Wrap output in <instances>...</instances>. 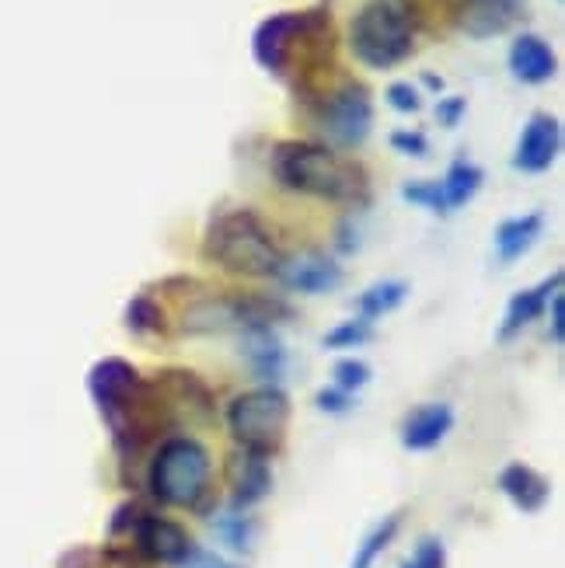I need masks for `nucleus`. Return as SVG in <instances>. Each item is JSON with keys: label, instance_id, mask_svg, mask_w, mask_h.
I'll return each instance as SVG.
<instances>
[{"label": "nucleus", "instance_id": "1", "mask_svg": "<svg viewBox=\"0 0 565 568\" xmlns=\"http://www.w3.org/2000/svg\"><path fill=\"white\" fill-rule=\"evenodd\" d=\"M269 171L273 179L301 195H314V200H329V203H366L371 195V182H366V171L335 154L325 143H311V140H283L273 146L269 154Z\"/></svg>", "mask_w": 565, "mask_h": 568}, {"label": "nucleus", "instance_id": "2", "mask_svg": "<svg viewBox=\"0 0 565 568\" xmlns=\"http://www.w3.org/2000/svg\"><path fill=\"white\" fill-rule=\"evenodd\" d=\"M206 258L238 276H280L283 252L252 210H224L206 227Z\"/></svg>", "mask_w": 565, "mask_h": 568}, {"label": "nucleus", "instance_id": "3", "mask_svg": "<svg viewBox=\"0 0 565 568\" xmlns=\"http://www.w3.org/2000/svg\"><path fill=\"white\" fill-rule=\"evenodd\" d=\"M412 14L405 0H366L350 21L353 57L371 70H391L412 53Z\"/></svg>", "mask_w": 565, "mask_h": 568}, {"label": "nucleus", "instance_id": "4", "mask_svg": "<svg viewBox=\"0 0 565 568\" xmlns=\"http://www.w3.org/2000/svg\"><path fill=\"white\" fill-rule=\"evenodd\" d=\"M210 475H213V460H210V450L203 447V443L192 439V436H171L154 454L151 491H154V499L164 506L192 509V506H200V499L206 496Z\"/></svg>", "mask_w": 565, "mask_h": 568}, {"label": "nucleus", "instance_id": "5", "mask_svg": "<svg viewBox=\"0 0 565 568\" xmlns=\"http://www.w3.org/2000/svg\"><path fill=\"white\" fill-rule=\"evenodd\" d=\"M286 426H290V398L273 384L244 390L228 405V429L241 443V450L269 457L283 443Z\"/></svg>", "mask_w": 565, "mask_h": 568}, {"label": "nucleus", "instance_id": "6", "mask_svg": "<svg viewBox=\"0 0 565 568\" xmlns=\"http://www.w3.org/2000/svg\"><path fill=\"white\" fill-rule=\"evenodd\" d=\"M88 390L102 412L109 418V426L119 433L122 423H130V412L137 408V394L143 390L140 374L122 359H102L91 374H88Z\"/></svg>", "mask_w": 565, "mask_h": 568}, {"label": "nucleus", "instance_id": "7", "mask_svg": "<svg viewBox=\"0 0 565 568\" xmlns=\"http://www.w3.org/2000/svg\"><path fill=\"white\" fill-rule=\"evenodd\" d=\"M374 105L363 84H342L322 102V126L342 146H360L371 133Z\"/></svg>", "mask_w": 565, "mask_h": 568}, {"label": "nucleus", "instance_id": "8", "mask_svg": "<svg viewBox=\"0 0 565 568\" xmlns=\"http://www.w3.org/2000/svg\"><path fill=\"white\" fill-rule=\"evenodd\" d=\"M304 24H307V14H293V11L265 18L252 36L255 63L269 73H276V78H283L290 63V49L301 42Z\"/></svg>", "mask_w": 565, "mask_h": 568}, {"label": "nucleus", "instance_id": "9", "mask_svg": "<svg viewBox=\"0 0 565 568\" xmlns=\"http://www.w3.org/2000/svg\"><path fill=\"white\" fill-rule=\"evenodd\" d=\"M137 534V551L147 561H161V565H185L195 551V540L185 534L182 524L164 520V516H140L133 524Z\"/></svg>", "mask_w": 565, "mask_h": 568}, {"label": "nucleus", "instance_id": "10", "mask_svg": "<svg viewBox=\"0 0 565 568\" xmlns=\"http://www.w3.org/2000/svg\"><path fill=\"white\" fill-rule=\"evenodd\" d=\"M562 151V122L555 115H545L537 112L527 119V126L521 133V143H517V154H513V164L527 175H542L555 164Z\"/></svg>", "mask_w": 565, "mask_h": 568}, {"label": "nucleus", "instance_id": "11", "mask_svg": "<svg viewBox=\"0 0 565 568\" xmlns=\"http://www.w3.org/2000/svg\"><path fill=\"white\" fill-rule=\"evenodd\" d=\"M451 429H454V408L451 405H444V402L420 405L402 426V447L415 450V454L433 450V447H440V443L447 439Z\"/></svg>", "mask_w": 565, "mask_h": 568}, {"label": "nucleus", "instance_id": "12", "mask_svg": "<svg viewBox=\"0 0 565 568\" xmlns=\"http://www.w3.org/2000/svg\"><path fill=\"white\" fill-rule=\"evenodd\" d=\"M558 60H555V49L534 32H524L517 42L509 45V73L524 84H545L555 78Z\"/></svg>", "mask_w": 565, "mask_h": 568}, {"label": "nucleus", "instance_id": "13", "mask_svg": "<svg viewBox=\"0 0 565 568\" xmlns=\"http://www.w3.org/2000/svg\"><path fill=\"white\" fill-rule=\"evenodd\" d=\"M280 280L293 293H329L342 283V268L325 255H301V258H283Z\"/></svg>", "mask_w": 565, "mask_h": 568}, {"label": "nucleus", "instance_id": "14", "mask_svg": "<svg viewBox=\"0 0 565 568\" xmlns=\"http://www.w3.org/2000/svg\"><path fill=\"white\" fill-rule=\"evenodd\" d=\"M500 491L503 496L517 506V509H524V513H537L545 503H548V496H552V485L545 481V475L542 471H534L531 464H506L503 471H500Z\"/></svg>", "mask_w": 565, "mask_h": 568}, {"label": "nucleus", "instance_id": "15", "mask_svg": "<svg viewBox=\"0 0 565 568\" xmlns=\"http://www.w3.org/2000/svg\"><path fill=\"white\" fill-rule=\"evenodd\" d=\"M562 293V273H555L552 280L537 283L534 290H521L517 296H509L506 314H503V328L500 338H513L521 328H527L534 317H542V311L552 304V296Z\"/></svg>", "mask_w": 565, "mask_h": 568}, {"label": "nucleus", "instance_id": "16", "mask_svg": "<svg viewBox=\"0 0 565 568\" xmlns=\"http://www.w3.org/2000/svg\"><path fill=\"white\" fill-rule=\"evenodd\" d=\"M513 18H517V0H464L461 29L475 39H485L506 32Z\"/></svg>", "mask_w": 565, "mask_h": 568}, {"label": "nucleus", "instance_id": "17", "mask_svg": "<svg viewBox=\"0 0 565 568\" xmlns=\"http://www.w3.org/2000/svg\"><path fill=\"white\" fill-rule=\"evenodd\" d=\"M273 488V471H269V460L265 454H252L244 450L238 467H234V509H249L255 503L265 499V491Z\"/></svg>", "mask_w": 565, "mask_h": 568}, {"label": "nucleus", "instance_id": "18", "mask_svg": "<svg viewBox=\"0 0 565 568\" xmlns=\"http://www.w3.org/2000/svg\"><path fill=\"white\" fill-rule=\"evenodd\" d=\"M545 231V216L542 213H524V216H513L503 220L496 227V255L500 262H517L521 255H527L534 248V241L542 237Z\"/></svg>", "mask_w": 565, "mask_h": 568}, {"label": "nucleus", "instance_id": "19", "mask_svg": "<svg viewBox=\"0 0 565 568\" xmlns=\"http://www.w3.org/2000/svg\"><path fill=\"white\" fill-rule=\"evenodd\" d=\"M244 356H249L252 369H255V377L269 381L276 387V381L283 377V345L276 338L273 328H249V335H244Z\"/></svg>", "mask_w": 565, "mask_h": 568}, {"label": "nucleus", "instance_id": "20", "mask_svg": "<svg viewBox=\"0 0 565 568\" xmlns=\"http://www.w3.org/2000/svg\"><path fill=\"white\" fill-rule=\"evenodd\" d=\"M482 179H485V175H482V168H475L472 161H454V164L447 168L444 182H440V189H444V203H447V213L468 203L472 195L482 189Z\"/></svg>", "mask_w": 565, "mask_h": 568}, {"label": "nucleus", "instance_id": "21", "mask_svg": "<svg viewBox=\"0 0 565 568\" xmlns=\"http://www.w3.org/2000/svg\"><path fill=\"white\" fill-rule=\"evenodd\" d=\"M398 527H402V513H391V516H384V520L363 537V545L356 548V555H353V565L350 568H374L377 565V558L391 548V540L398 537Z\"/></svg>", "mask_w": 565, "mask_h": 568}, {"label": "nucleus", "instance_id": "22", "mask_svg": "<svg viewBox=\"0 0 565 568\" xmlns=\"http://www.w3.org/2000/svg\"><path fill=\"white\" fill-rule=\"evenodd\" d=\"M405 293H408V286L402 280H387V283L371 286V290L360 296V314H363V321L384 317L387 311H395L405 301Z\"/></svg>", "mask_w": 565, "mask_h": 568}, {"label": "nucleus", "instance_id": "23", "mask_svg": "<svg viewBox=\"0 0 565 568\" xmlns=\"http://www.w3.org/2000/svg\"><path fill=\"white\" fill-rule=\"evenodd\" d=\"M216 534L231 551L249 555L255 545V520H249L244 509H231L228 516H216Z\"/></svg>", "mask_w": 565, "mask_h": 568}, {"label": "nucleus", "instance_id": "24", "mask_svg": "<svg viewBox=\"0 0 565 568\" xmlns=\"http://www.w3.org/2000/svg\"><path fill=\"white\" fill-rule=\"evenodd\" d=\"M374 332H371V321H346V325H335L329 335H325V345L329 349H353V345H363V342H371Z\"/></svg>", "mask_w": 565, "mask_h": 568}, {"label": "nucleus", "instance_id": "25", "mask_svg": "<svg viewBox=\"0 0 565 568\" xmlns=\"http://www.w3.org/2000/svg\"><path fill=\"white\" fill-rule=\"evenodd\" d=\"M332 381H335L339 390L353 394V390H360V387L371 384V366H366L363 359H353V356H350V359H339L335 369H332Z\"/></svg>", "mask_w": 565, "mask_h": 568}, {"label": "nucleus", "instance_id": "26", "mask_svg": "<svg viewBox=\"0 0 565 568\" xmlns=\"http://www.w3.org/2000/svg\"><path fill=\"white\" fill-rule=\"evenodd\" d=\"M127 321H130V328H137V332H158V328H164L161 325V307L151 301V296H143V293L130 301Z\"/></svg>", "mask_w": 565, "mask_h": 568}, {"label": "nucleus", "instance_id": "27", "mask_svg": "<svg viewBox=\"0 0 565 568\" xmlns=\"http://www.w3.org/2000/svg\"><path fill=\"white\" fill-rule=\"evenodd\" d=\"M402 195L408 203L415 206H426L433 213H447V203H444V189H440V182H412L402 189Z\"/></svg>", "mask_w": 565, "mask_h": 568}, {"label": "nucleus", "instance_id": "28", "mask_svg": "<svg viewBox=\"0 0 565 568\" xmlns=\"http://www.w3.org/2000/svg\"><path fill=\"white\" fill-rule=\"evenodd\" d=\"M384 98H387V105H391V109H395V112H405V115H412V112H420V109H423V94H420V88L408 84V81L391 84V88L384 91Z\"/></svg>", "mask_w": 565, "mask_h": 568}, {"label": "nucleus", "instance_id": "29", "mask_svg": "<svg viewBox=\"0 0 565 568\" xmlns=\"http://www.w3.org/2000/svg\"><path fill=\"white\" fill-rule=\"evenodd\" d=\"M402 568H447L444 545H440L436 537H426V540H420V548H415L412 561H405Z\"/></svg>", "mask_w": 565, "mask_h": 568}, {"label": "nucleus", "instance_id": "30", "mask_svg": "<svg viewBox=\"0 0 565 568\" xmlns=\"http://www.w3.org/2000/svg\"><path fill=\"white\" fill-rule=\"evenodd\" d=\"M391 146L402 154H412V158H426L430 151V143L423 133H408V130H398V133H391Z\"/></svg>", "mask_w": 565, "mask_h": 568}, {"label": "nucleus", "instance_id": "31", "mask_svg": "<svg viewBox=\"0 0 565 568\" xmlns=\"http://www.w3.org/2000/svg\"><path fill=\"white\" fill-rule=\"evenodd\" d=\"M317 408H322V412H332V415H339V412L353 408V394L339 390V387H325L322 394H317Z\"/></svg>", "mask_w": 565, "mask_h": 568}, {"label": "nucleus", "instance_id": "32", "mask_svg": "<svg viewBox=\"0 0 565 568\" xmlns=\"http://www.w3.org/2000/svg\"><path fill=\"white\" fill-rule=\"evenodd\" d=\"M464 109H468V102H464V98H444V102L436 105V119L444 122L447 130H454L457 122H461V115H464Z\"/></svg>", "mask_w": 565, "mask_h": 568}, {"label": "nucleus", "instance_id": "33", "mask_svg": "<svg viewBox=\"0 0 565 568\" xmlns=\"http://www.w3.org/2000/svg\"><path fill=\"white\" fill-rule=\"evenodd\" d=\"M179 568H234L231 561H224L220 555H210V551H195L185 565H179Z\"/></svg>", "mask_w": 565, "mask_h": 568}, {"label": "nucleus", "instance_id": "34", "mask_svg": "<svg viewBox=\"0 0 565 568\" xmlns=\"http://www.w3.org/2000/svg\"><path fill=\"white\" fill-rule=\"evenodd\" d=\"M552 338L562 342V293L552 296Z\"/></svg>", "mask_w": 565, "mask_h": 568}, {"label": "nucleus", "instance_id": "35", "mask_svg": "<svg viewBox=\"0 0 565 568\" xmlns=\"http://www.w3.org/2000/svg\"><path fill=\"white\" fill-rule=\"evenodd\" d=\"M426 88H433V91H440V88H444V81H440V78H433V73H426Z\"/></svg>", "mask_w": 565, "mask_h": 568}]
</instances>
